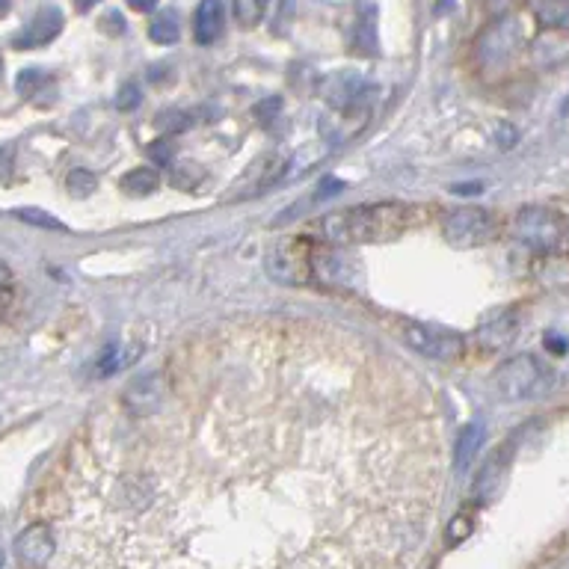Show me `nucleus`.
<instances>
[{
    "label": "nucleus",
    "instance_id": "1",
    "mask_svg": "<svg viewBox=\"0 0 569 569\" xmlns=\"http://www.w3.org/2000/svg\"><path fill=\"white\" fill-rule=\"evenodd\" d=\"M421 208L409 202H377L326 214L318 232L332 244H377L401 238L421 223Z\"/></svg>",
    "mask_w": 569,
    "mask_h": 569
},
{
    "label": "nucleus",
    "instance_id": "2",
    "mask_svg": "<svg viewBox=\"0 0 569 569\" xmlns=\"http://www.w3.org/2000/svg\"><path fill=\"white\" fill-rule=\"evenodd\" d=\"M549 386H552V371L534 353L510 356L492 371V392L507 404L534 401L546 395Z\"/></svg>",
    "mask_w": 569,
    "mask_h": 569
},
{
    "label": "nucleus",
    "instance_id": "3",
    "mask_svg": "<svg viewBox=\"0 0 569 569\" xmlns=\"http://www.w3.org/2000/svg\"><path fill=\"white\" fill-rule=\"evenodd\" d=\"M510 235H513V241L531 246L537 252H555L567 241L569 226L558 211L543 208V205H528V208H519L513 214Z\"/></svg>",
    "mask_w": 569,
    "mask_h": 569
},
{
    "label": "nucleus",
    "instance_id": "4",
    "mask_svg": "<svg viewBox=\"0 0 569 569\" xmlns=\"http://www.w3.org/2000/svg\"><path fill=\"white\" fill-rule=\"evenodd\" d=\"M501 232L498 217L487 208H457L442 223V238L454 249H478L492 244Z\"/></svg>",
    "mask_w": 569,
    "mask_h": 569
},
{
    "label": "nucleus",
    "instance_id": "5",
    "mask_svg": "<svg viewBox=\"0 0 569 569\" xmlns=\"http://www.w3.org/2000/svg\"><path fill=\"white\" fill-rule=\"evenodd\" d=\"M522 42H525V36H522V27L516 18H501V21L489 24L475 45L481 69L501 75L516 60V54L522 51Z\"/></svg>",
    "mask_w": 569,
    "mask_h": 569
},
{
    "label": "nucleus",
    "instance_id": "6",
    "mask_svg": "<svg viewBox=\"0 0 569 569\" xmlns=\"http://www.w3.org/2000/svg\"><path fill=\"white\" fill-rule=\"evenodd\" d=\"M267 273L285 285H306L315 276V252L306 238H285L270 249Z\"/></svg>",
    "mask_w": 569,
    "mask_h": 569
},
{
    "label": "nucleus",
    "instance_id": "7",
    "mask_svg": "<svg viewBox=\"0 0 569 569\" xmlns=\"http://www.w3.org/2000/svg\"><path fill=\"white\" fill-rule=\"evenodd\" d=\"M401 338L409 350H415L424 359H436V362H454L466 353V341L460 332L436 329V326L418 324V321H404Z\"/></svg>",
    "mask_w": 569,
    "mask_h": 569
},
{
    "label": "nucleus",
    "instance_id": "8",
    "mask_svg": "<svg viewBox=\"0 0 569 569\" xmlns=\"http://www.w3.org/2000/svg\"><path fill=\"white\" fill-rule=\"evenodd\" d=\"M63 24H66L63 12H60L57 6H45V9H39V12L33 15V21L12 39V48H18V51L45 48V45H51V42L63 33Z\"/></svg>",
    "mask_w": 569,
    "mask_h": 569
},
{
    "label": "nucleus",
    "instance_id": "9",
    "mask_svg": "<svg viewBox=\"0 0 569 569\" xmlns=\"http://www.w3.org/2000/svg\"><path fill=\"white\" fill-rule=\"evenodd\" d=\"M54 552H57L54 534H51V528L42 525V522L24 528V531L15 537V555H18V561L27 564V567L45 569L48 567V561L54 558Z\"/></svg>",
    "mask_w": 569,
    "mask_h": 569
},
{
    "label": "nucleus",
    "instance_id": "10",
    "mask_svg": "<svg viewBox=\"0 0 569 569\" xmlns=\"http://www.w3.org/2000/svg\"><path fill=\"white\" fill-rule=\"evenodd\" d=\"M368 92H371V83L356 72H335L321 83V95L338 110L356 107L362 101V95H368Z\"/></svg>",
    "mask_w": 569,
    "mask_h": 569
},
{
    "label": "nucleus",
    "instance_id": "11",
    "mask_svg": "<svg viewBox=\"0 0 569 569\" xmlns=\"http://www.w3.org/2000/svg\"><path fill=\"white\" fill-rule=\"evenodd\" d=\"M519 335V315L513 309H504V312H495L492 318H487L484 324L478 326L475 338L481 344V350L487 353H501L507 350Z\"/></svg>",
    "mask_w": 569,
    "mask_h": 569
},
{
    "label": "nucleus",
    "instance_id": "12",
    "mask_svg": "<svg viewBox=\"0 0 569 569\" xmlns=\"http://www.w3.org/2000/svg\"><path fill=\"white\" fill-rule=\"evenodd\" d=\"M226 27V6L223 0H202L193 21V36L199 45H214L223 36Z\"/></svg>",
    "mask_w": 569,
    "mask_h": 569
},
{
    "label": "nucleus",
    "instance_id": "13",
    "mask_svg": "<svg viewBox=\"0 0 569 569\" xmlns=\"http://www.w3.org/2000/svg\"><path fill=\"white\" fill-rule=\"evenodd\" d=\"M484 424L481 421H472V424H466L463 430H460V436H457V445H454V472L457 475H466L472 466H475V460H478V454H481V448H484Z\"/></svg>",
    "mask_w": 569,
    "mask_h": 569
},
{
    "label": "nucleus",
    "instance_id": "14",
    "mask_svg": "<svg viewBox=\"0 0 569 569\" xmlns=\"http://www.w3.org/2000/svg\"><path fill=\"white\" fill-rule=\"evenodd\" d=\"M531 60H534V66H540V69H555V66H561L564 60H569V36L564 30H549V33H543L537 42H534V48H531Z\"/></svg>",
    "mask_w": 569,
    "mask_h": 569
},
{
    "label": "nucleus",
    "instance_id": "15",
    "mask_svg": "<svg viewBox=\"0 0 569 569\" xmlns=\"http://www.w3.org/2000/svg\"><path fill=\"white\" fill-rule=\"evenodd\" d=\"M161 401V383H158V374H149L137 383H131L125 389V404L134 412H152Z\"/></svg>",
    "mask_w": 569,
    "mask_h": 569
},
{
    "label": "nucleus",
    "instance_id": "16",
    "mask_svg": "<svg viewBox=\"0 0 569 569\" xmlns=\"http://www.w3.org/2000/svg\"><path fill=\"white\" fill-rule=\"evenodd\" d=\"M353 48L365 57L377 54V9L374 3H365L359 18H356V30H353Z\"/></svg>",
    "mask_w": 569,
    "mask_h": 569
},
{
    "label": "nucleus",
    "instance_id": "17",
    "mask_svg": "<svg viewBox=\"0 0 569 569\" xmlns=\"http://www.w3.org/2000/svg\"><path fill=\"white\" fill-rule=\"evenodd\" d=\"M119 187L128 193V196H152L158 187H161V175L158 169L152 166H134L131 172H125L119 178Z\"/></svg>",
    "mask_w": 569,
    "mask_h": 569
},
{
    "label": "nucleus",
    "instance_id": "18",
    "mask_svg": "<svg viewBox=\"0 0 569 569\" xmlns=\"http://www.w3.org/2000/svg\"><path fill=\"white\" fill-rule=\"evenodd\" d=\"M534 12L549 30H569V0H537Z\"/></svg>",
    "mask_w": 569,
    "mask_h": 569
},
{
    "label": "nucleus",
    "instance_id": "19",
    "mask_svg": "<svg viewBox=\"0 0 569 569\" xmlns=\"http://www.w3.org/2000/svg\"><path fill=\"white\" fill-rule=\"evenodd\" d=\"M149 36H152V42H158V45H172V42H178V36H181L178 15H175V12H161V15H155L152 24H149Z\"/></svg>",
    "mask_w": 569,
    "mask_h": 569
},
{
    "label": "nucleus",
    "instance_id": "20",
    "mask_svg": "<svg viewBox=\"0 0 569 569\" xmlns=\"http://www.w3.org/2000/svg\"><path fill=\"white\" fill-rule=\"evenodd\" d=\"M202 181H205V169H202L199 163H178V166H172L169 184H172L175 190L190 193V190H196Z\"/></svg>",
    "mask_w": 569,
    "mask_h": 569
},
{
    "label": "nucleus",
    "instance_id": "21",
    "mask_svg": "<svg viewBox=\"0 0 569 569\" xmlns=\"http://www.w3.org/2000/svg\"><path fill=\"white\" fill-rule=\"evenodd\" d=\"M137 359V347H131V350H125V347H110V350H104V356L98 359V371L101 374H119L125 365H131Z\"/></svg>",
    "mask_w": 569,
    "mask_h": 569
},
{
    "label": "nucleus",
    "instance_id": "22",
    "mask_svg": "<svg viewBox=\"0 0 569 569\" xmlns=\"http://www.w3.org/2000/svg\"><path fill=\"white\" fill-rule=\"evenodd\" d=\"M15 217H18V220H24V223H30V226H36V229H48V232H66V223H63V220H57L54 214H48V211H39V208H18V211H15Z\"/></svg>",
    "mask_w": 569,
    "mask_h": 569
},
{
    "label": "nucleus",
    "instance_id": "23",
    "mask_svg": "<svg viewBox=\"0 0 569 569\" xmlns=\"http://www.w3.org/2000/svg\"><path fill=\"white\" fill-rule=\"evenodd\" d=\"M472 531H475V513H472V510H460V513L451 519V525H448V543H451V546L466 543V540L472 537Z\"/></svg>",
    "mask_w": 569,
    "mask_h": 569
},
{
    "label": "nucleus",
    "instance_id": "24",
    "mask_svg": "<svg viewBox=\"0 0 569 569\" xmlns=\"http://www.w3.org/2000/svg\"><path fill=\"white\" fill-rule=\"evenodd\" d=\"M66 187H69L72 196L86 199V196H92V193L98 190V178H95V172H89V169H72Z\"/></svg>",
    "mask_w": 569,
    "mask_h": 569
},
{
    "label": "nucleus",
    "instance_id": "25",
    "mask_svg": "<svg viewBox=\"0 0 569 569\" xmlns=\"http://www.w3.org/2000/svg\"><path fill=\"white\" fill-rule=\"evenodd\" d=\"M264 15V0H235V18L244 27H255Z\"/></svg>",
    "mask_w": 569,
    "mask_h": 569
},
{
    "label": "nucleus",
    "instance_id": "26",
    "mask_svg": "<svg viewBox=\"0 0 569 569\" xmlns=\"http://www.w3.org/2000/svg\"><path fill=\"white\" fill-rule=\"evenodd\" d=\"M45 83H48V75H45V72H39V69H24V72L18 75L15 86H18L21 95H36Z\"/></svg>",
    "mask_w": 569,
    "mask_h": 569
},
{
    "label": "nucleus",
    "instance_id": "27",
    "mask_svg": "<svg viewBox=\"0 0 569 569\" xmlns=\"http://www.w3.org/2000/svg\"><path fill=\"white\" fill-rule=\"evenodd\" d=\"M149 158L155 163H161V166H169V163L175 161V143L169 137H161V140L149 143Z\"/></svg>",
    "mask_w": 569,
    "mask_h": 569
},
{
    "label": "nucleus",
    "instance_id": "28",
    "mask_svg": "<svg viewBox=\"0 0 569 569\" xmlns=\"http://www.w3.org/2000/svg\"><path fill=\"white\" fill-rule=\"evenodd\" d=\"M140 86L137 83H125L122 89H119V95H116V107L119 110H134L137 104H140Z\"/></svg>",
    "mask_w": 569,
    "mask_h": 569
},
{
    "label": "nucleus",
    "instance_id": "29",
    "mask_svg": "<svg viewBox=\"0 0 569 569\" xmlns=\"http://www.w3.org/2000/svg\"><path fill=\"white\" fill-rule=\"evenodd\" d=\"M158 125L166 128V131H184L190 125V116L181 113V110H169V113H161L158 116Z\"/></svg>",
    "mask_w": 569,
    "mask_h": 569
},
{
    "label": "nucleus",
    "instance_id": "30",
    "mask_svg": "<svg viewBox=\"0 0 569 569\" xmlns=\"http://www.w3.org/2000/svg\"><path fill=\"white\" fill-rule=\"evenodd\" d=\"M104 30L113 33V36L125 33V18H122L119 12H107V15H104Z\"/></svg>",
    "mask_w": 569,
    "mask_h": 569
},
{
    "label": "nucleus",
    "instance_id": "31",
    "mask_svg": "<svg viewBox=\"0 0 569 569\" xmlns=\"http://www.w3.org/2000/svg\"><path fill=\"white\" fill-rule=\"evenodd\" d=\"M158 3H161V0H128V6L137 9V12H152Z\"/></svg>",
    "mask_w": 569,
    "mask_h": 569
},
{
    "label": "nucleus",
    "instance_id": "32",
    "mask_svg": "<svg viewBox=\"0 0 569 569\" xmlns=\"http://www.w3.org/2000/svg\"><path fill=\"white\" fill-rule=\"evenodd\" d=\"M546 347H549V350H552L555 356H561V353L567 350V341H561V338H555V335H549V338H546Z\"/></svg>",
    "mask_w": 569,
    "mask_h": 569
},
{
    "label": "nucleus",
    "instance_id": "33",
    "mask_svg": "<svg viewBox=\"0 0 569 569\" xmlns=\"http://www.w3.org/2000/svg\"><path fill=\"white\" fill-rule=\"evenodd\" d=\"M481 190H484L481 181H475V184H457V187H454V193H481Z\"/></svg>",
    "mask_w": 569,
    "mask_h": 569
},
{
    "label": "nucleus",
    "instance_id": "34",
    "mask_svg": "<svg viewBox=\"0 0 569 569\" xmlns=\"http://www.w3.org/2000/svg\"><path fill=\"white\" fill-rule=\"evenodd\" d=\"M9 282H12V270L0 261V288H6Z\"/></svg>",
    "mask_w": 569,
    "mask_h": 569
},
{
    "label": "nucleus",
    "instance_id": "35",
    "mask_svg": "<svg viewBox=\"0 0 569 569\" xmlns=\"http://www.w3.org/2000/svg\"><path fill=\"white\" fill-rule=\"evenodd\" d=\"M95 3H101V0H78V9H81V12H89Z\"/></svg>",
    "mask_w": 569,
    "mask_h": 569
},
{
    "label": "nucleus",
    "instance_id": "36",
    "mask_svg": "<svg viewBox=\"0 0 569 569\" xmlns=\"http://www.w3.org/2000/svg\"><path fill=\"white\" fill-rule=\"evenodd\" d=\"M6 12H9V0H0V18H3Z\"/></svg>",
    "mask_w": 569,
    "mask_h": 569
},
{
    "label": "nucleus",
    "instance_id": "37",
    "mask_svg": "<svg viewBox=\"0 0 569 569\" xmlns=\"http://www.w3.org/2000/svg\"><path fill=\"white\" fill-rule=\"evenodd\" d=\"M451 3H454V0H439V6H442V9H445V6H451Z\"/></svg>",
    "mask_w": 569,
    "mask_h": 569
},
{
    "label": "nucleus",
    "instance_id": "38",
    "mask_svg": "<svg viewBox=\"0 0 569 569\" xmlns=\"http://www.w3.org/2000/svg\"><path fill=\"white\" fill-rule=\"evenodd\" d=\"M0 69H3V66H0Z\"/></svg>",
    "mask_w": 569,
    "mask_h": 569
}]
</instances>
